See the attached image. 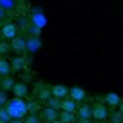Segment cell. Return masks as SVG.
I'll return each mask as SVG.
<instances>
[{
    "label": "cell",
    "instance_id": "cell-5",
    "mask_svg": "<svg viewBox=\"0 0 123 123\" xmlns=\"http://www.w3.org/2000/svg\"><path fill=\"white\" fill-rule=\"evenodd\" d=\"M11 46H12V50H14V52H25V50H27V39L16 36L14 39L11 41Z\"/></svg>",
    "mask_w": 123,
    "mask_h": 123
},
{
    "label": "cell",
    "instance_id": "cell-14",
    "mask_svg": "<svg viewBox=\"0 0 123 123\" xmlns=\"http://www.w3.org/2000/svg\"><path fill=\"white\" fill-rule=\"evenodd\" d=\"M79 116L82 118V120H89V118L93 116V107H89V105H82V107H79Z\"/></svg>",
    "mask_w": 123,
    "mask_h": 123
},
{
    "label": "cell",
    "instance_id": "cell-3",
    "mask_svg": "<svg viewBox=\"0 0 123 123\" xmlns=\"http://www.w3.org/2000/svg\"><path fill=\"white\" fill-rule=\"evenodd\" d=\"M16 34H18V29H16V25L14 23H6L2 27V36H4V39H9V41H12L16 37Z\"/></svg>",
    "mask_w": 123,
    "mask_h": 123
},
{
    "label": "cell",
    "instance_id": "cell-9",
    "mask_svg": "<svg viewBox=\"0 0 123 123\" xmlns=\"http://www.w3.org/2000/svg\"><path fill=\"white\" fill-rule=\"evenodd\" d=\"M121 102L123 100L120 98V95H116V93H107V95H105V104L111 105V107H120Z\"/></svg>",
    "mask_w": 123,
    "mask_h": 123
},
{
    "label": "cell",
    "instance_id": "cell-13",
    "mask_svg": "<svg viewBox=\"0 0 123 123\" xmlns=\"http://www.w3.org/2000/svg\"><path fill=\"white\" fill-rule=\"evenodd\" d=\"M39 48H41V39L39 37H31V39L27 41V50L29 52H37Z\"/></svg>",
    "mask_w": 123,
    "mask_h": 123
},
{
    "label": "cell",
    "instance_id": "cell-19",
    "mask_svg": "<svg viewBox=\"0 0 123 123\" xmlns=\"http://www.w3.org/2000/svg\"><path fill=\"white\" fill-rule=\"evenodd\" d=\"M59 120H61L62 123H73V121H75V114H73V112H66V111H62V112H61V116H59Z\"/></svg>",
    "mask_w": 123,
    "mask_h": 123
},
{
    "label": "cell",
    "instance_id": "cell-15",
    "mask_svg": "<svg viewBox=\"0 0 123 123\" xmlns=\"http://www.w3.org/2000/svg\"><path fill=\"white\" fill-rule=\"evenodd\" d=\"M16 86V82H14V79L12 77H4L2 79V91H12V87Z\"/></svg>",
    "mask_w": 123,
    "mask_h": 123
},
{
    "label": "cell",
    "instance_id": "cell-10",
    "mask_svg": "<svg viewBox=\"0 0 123 123\" xmlns=\"http://www.w3.org/2000/svg\"><path fill=\"white\" fill-rule=\"evenodd\" d=\"M70 98L75 100V102H82L86 98V91H84L82 87H71L70 89Z\"/></svg>",
    "mask_w": 123,
    "mask_h": 123
},
{
    "label": "cell",
    "instance_id": "cell-2",
    "mask_svg": "<svg viewBox=\"0 0 123 123\" xmlns=\"http://www.w3.org/2000/svg\"><path fill=\"white\" fill-rule=\"evenodd\" d=\"M34 93H36V98L39 100V102H48L50 98H52V87H46V86H43V84H37L36 86V89H34Z\"/></svg>",
    "mask_w": 123,
    "mask_h": 123
},
{
    "label": "cell",
    "instance_id": "cell-12",
    "mask_svg": "<svg viewBox=\"0 0 123 123\" xmlns=\"http://www.w3.org/2000/svg\"><path fill=\"white\" fill-rule=\"evenodd\" d=\"M12 93H14V96H18V98H23L29 93V87L25 86L23 82H16V86L12 87Z\"/></svg>",
    "mask_w": 123,
    "mask_h": 123
},
{
    "label": "cell",
    "instance_id": "cell-4",
    "mask_svg": "<svg viewBox=\"0 0 123 123\" xmlns=\"http://www.w3.org/2000/svg\"><path fill=\"white\" fill-rule=\"evenodd\" d=\"M52 95L55 96V98H66V96H70V89H68L66 86H61V84H55V86H52Z\"/></svg>",
    "mask_w": 123,
    "mask_h": 123
},
{
    "label": "cell",
    "instance_id": "cell-24",
    "mask_svg": "<svg viewBox=\"0 0 123 123\" xmlns=\"http://www.w3.org/2000/svg\"><path fill=\"white\" fill-rule=\"evenodd\" d=\"M25 123H39V118L36 116V114H31V116L27 118V121Z\"/></svg>",
    "mask_w": 123,
    "mask_h": 123
},
{
    "label": "cell",
    "instance_id": "cell-11",
    "mask_svg": "<svg viewBox=\"0 0 123 123\" xmlns=\"http://www.w3.org/2000/svg\"><path fill=\"white\" fill-rule=\"evenodd\" d=\"M41 114H43V118L48 123H54V121H57V109H52V107H46L41 111Z\"/></svg>",
    "mask_w": 123,
    "mask_h": 123
},
{
    "label": "cell",
    "instance_id": "cell-7",
    "mask_svg": "<svg viewBox=\"0 0 123 123\" xmlns=\"http://www.w3.org/2000/svg\"><path fill=\"white\" fill-rule=\"evenodd\" d=\"M93 118H95V120H98V121L105 120V118H107V109H105L104 105L96 104L95 107H93Z\"/></svg>",
    "mask_w": 123,
    "mask_h": 123
},
{
    "label": "cell",
    "instance_id": "cell-17",
    "mask_svg": "<svg viewBox=\"0 0 123 123\" xmlns=\"http://www.w3.org/2000/svg\"><path fill=\"white\" fill-rule=\"evenodd\" d=\"M11 71H12V64L9 61H6V59H2V61H0V73H2L4 77H7Z\"/></svg>",
    "mask_w": 123,
    "mask_h": 123
},
{
    "label": "cell",
    "instance_id": "cell-22",
    "mask_svg": "<svg viewBox=\"0 0 123 123\" xmlns=\"http://www.w3.org/2000/svg\"><path fill=\"white\" fill-rule=\"evenodd\" d=\"M37 111H39V105H37L36 102H29V112H31V114H36Z\"/></svg>",
    "mask_w": 123,
    "mask_h": 123
},
{
    "label": "cell",
    "instance_id": "cell-18",
    "mask_svg": "<svg viewBox=\"0 0 123 123\" xmlns=\"http://www.w3.org/2000/svg\"><path fill=\"white\" fill-rule=\"evenodd\" d=\"M11 121H12V118H11L9 111H7V107L4 105V107L0 109V123H11Z\"/></svg>",
    "mask_w": 123,
    "mask_h": 123
},
{
    "label": "cell",
    "instance_id": "cell-25",
    "mask_svg": "<svg viewBox=\"0 0 123 123\" xmlns=\"http://www.w3.org/2000/svg\"><path fill=\"white\" fill-rule=\"evenodd\" d=\"M39 32H41V29H39V27H32V34H34V37H39Z\"/></svg>",
    "mask_w": 123,
    "mask_h": 123
},
{
    "label": "cell",
    "instance_id": "cell-28",
    "mask_svg": "<svg viewBox=\"0 0 123 123\" xmlns=\"http://www.w3.org/2000/svg\"><path fill=\"white\" fill-rule=\"evenodd\" d=\"M54 123H62V121H61V120H59V121H54Z\"/></svg>",
    "mask_w": 123,
    "mask_h": 123
},
{
    "label": "cell",
    "instance_id": "cell-8",
    "mask_svg": "<svg viewBox=\"0 0 123 123\" xmlns=\"http://www.w3.org/2000/svg\"><path fill=\"white\" fill-rule=\"evenodd\" d=\"M31 22H32L34 27L43 29L45 25H46V16L43 14V12H34V14H32V18H31Z\"/></svg>",
    "mask_w": 123,
    "mask_h": 123
},
{
    "label": "cell",
    "instance_id": "cell-20",
    "mask_svg": "<svg viewBox=\"0 0 123 123\" xmlns=\"http://www.w3.org/2000/svg\"><path fill=\"white\" fill-rule=\"evenodd\" d=\"M61 98H55V96H52V98L48 100V107H52V109H61Z\"/></svg>",
    "mask_w": 123,
    "mask_h": 123
},
{
    "label": "cell",
    "instance_id": "cell-16",
    "mask_svg": "<svg viewBox=\"0 0 123 123\" xmlns=\"http://www.w3.org/2000/svg\"><path fill=\"white\" fill-rule=\"evenodd\" d=\"M11 64H12V71H20V70H23V66H25V57H22V55L14 57V59L11 61Z\"/></svg>",
    "mask_w": 123,
    "mask_h": 123
},
{
    "label": "cell",
    "instance_id": "cell-21",
    "mask_svg": "<svg viewBox=\"0 0 123 123\" xmlns=\"http://www.w3.org/2000/svg\"><path fill=\"white\" fill-rule=\"evenodd\" d=\"M9 50H12V46H11L9 43H6V41H4V43H0V54H2V55H7V54H9Z\"/></svg>",
    "mask_w": 123,
    "mask_h": 123
},
{
    "label": "cell",
    "instance_id": "cell-26",
    "mask_svg": "<svg viewBox=\"0 0 123 123\" xmlns=\"http://www.w3.org/2000/svg\"><path fill=\"white\" fill-rule=\"evenodd\" d=\"M120 112L123 114V102H121V104H120Z\"/></svg>",
    "mask_w": 123,
    "mask_h": 123
},
{
    "label": "cell",
    "instance_id": "cell-1",
    "mask_svg": "<svg viewBox=\"0 0 123 123\" xmlns=\"http://www.w3.org/2000/svg\"><path fill=\"white\" fill-rule=\"evenodd\" d=\"M7 111H9L11 118L12 120H22L25 114L29 112V104L25 102L23 98H18V96H14V98H11L7 102Z\"/></svg>",
    "mask_w": 123,
    "mask_h": 123
},
{
    "label": "cell",
    "instance_id": "cell-23",
    "mask_svg": "<svg viewBox=\"0 0 123 123\" xmlns=\"http://www.w3.org/2000/svg\"><path fill=\"white\" fill-rule=\"evenodd\" d=\"M112 123H123V114L121 112L112 114Z\"/></svg>",
    "mask_w": 123,
    "mask_h": 123
},
{
    "label": "cell",
    "instance_id": "cell-6",
    "mask_svg": "<svg viewBox=\"0 0 123 123\" xmlns=\"http://www.w3.org/2000/svg\"><path fill=\"white\" fill-rule=\"evenodd\" d=\"M61 109H62V111H66V112H75V111H79L77 102L71 100V98H62V102H61Z\"/></svg>",
    "mask_w": 123,
    "mask_h": 123
},
{
    "label": "cell",
    "instance_id": "cell-27",
    "mask_svg": "<svg viewBox=\"0 0 123 123\" xmlns=\"http://www.w3.org/2000/svg\"><path fill=\"white\" fill-rule=\"evenodd\" d=\"M11 123H25V121H20V120H12Z\"/></svg>",
    "mask_w": 123,
    "mask_h": 123
}]
</instances>
